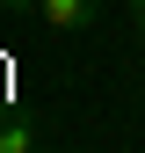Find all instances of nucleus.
<instances>
[{
	"instance_id": "obj_4",
	"label": "nucleus",
	"mask_w": 145,
	"mask_h": 153,
	"mask_svg": "<svg viewBox=\"0 0 145 153\" xmlns=\"http://www.w3.org/2000/svg\"><path fill=\"white\" fill-rule=\"evenodd\" d=\"M131 29H138V36H145V0H131Z\"/></svg>"
},
{
	"instance_id": "obj_3",
	"label": "nucleus",
	"mask_w": 145,
	"mask_h": 153,
	"mask_svg": "<svg viewBox=\"0 0 145 153\" xmlns=\"http://www.w3.org/2000/svg\"><path fill=\"white\" fill-rule=\"evenodd\" d=\"M0 15H7V22H36V15H44V0H0Z\"/></svg>"
},
{
	"instance_id": "obj_2",
	"label": "nucleus",
	"mask_w": 145,
	"mask_h": 153,
	"mask_svg": "<svg viewBox=\"0 0 145 153\" xmlns=\"http://www.w3.org/2000/svg\"><path fill=\"white\" fill-rule=\"evenodd\" d=\"M0 153H44V139L22 131V124H0Z\"/></svg>"
},
{
	"instance_id": "obj_1",
	"label": "nucleus",
	"mask_w": 145,
	"mask_h": 153,
	"mask_svg": "<svg viewBox=\"0 0 145 153\" xmlns=\"http://www.w3.org/2000/svg\"><path fill=\"white\" fill-rule=\"evenodd\" d=\"M36 22H44V29H87V22H94V0H44Z\"/></svg>"
}]
</instances>
